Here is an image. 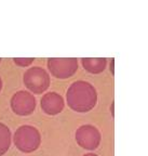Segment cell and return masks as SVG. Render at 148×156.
I'll list each match as a JSON object with an SVG mask.
<instances>
[{"label": "cell", "instance_id": "7", "mask_svg": "<svg viewBox=\"0 0 148 156\" xmlns=\"http://www.w3.org/2000/svg\"><path fill=\"white\" fill-rule=\"evenodd\" d=\"M41 110L46 115H57L63 111L64 108V100L61 95L56 92H49L41 98L40 101Z\"/></svg>", "mask_w": 148, "mask_h": 156}, {"label": "cell", "instance_id": "1", "mask_svg": "<svg viewBox=\"0 0 148 156\" xmlns=\"http://www.w3.org/2000/svg\"><path fill=\"white\" fill-rule=\"evenodd\" d=\"M68 106L78 113L89 112L96 105L97 93L90 83L83 80L75 81L66 92Z\"/></svg>", "mask_w": 148, "mask_h": 156}, {"label": "cell", "instance_id": "13", "mask_svg": "<svg viewBox=\"0 0 148 156\" xmlns=\"http://www.w3.org/2000/svg\"><path fill=\"white\" fill-rule=\"evenodd\" d=\"M0 62H1V58H0Z\"/></svg>", "mask_w": 148, "mask_h": 156}, {"label": "cell", "instance_id": "3", "mask_svg": "<svg viewBox=\"0 0 148 156\" xmlns=\"http://www.w3.org/2000/svg\"><path fill=\"white\" fill-rule=\"evenodd\" d=\"M24 85L32 92L40 94L44 92L50 86V76L46 69L35 66L25 72Z\"/></svg>", "mask_w": 148, "mask_h": 156}, {"label": "cell", "instance_id": "4", "mask_svg": "<svg viewBox=\"0 0 148 156\" xmlns=\"http://www.w3.org/2000/svg\"><path fill=\"white\" fill-rule=\"evenodd\" d=\"M48 68L54 77L66 79L77 72L78 60L76 58H51L48 60Z\"/></svg>", "mask_w": 148, "mask_h": 156}, {"label": "cell", "instance_id": "9", "mask_svg": "<svg viewBox=\"0 0 148 156\" xmlns=\"http://www.w3.org/2000/svg\"><path fill=\"white\" fill-rule=\"evenodd\" d=\"M11 145V131L5 124L0 122V156L7 153Z\"/></svg>", "mask_w": 148, "mask_h": 156}, {"label": "cell", "instance_id": "10", "mask_svg": "<svg viewBox=\"0 0 148 156\" xmlns=\"http://www.w3.org/2000/svg\"><path fill=\"white\" fill-rule=\"evenodd\" d=\"M13 61H14V63L16 64V65L25 67V66L30 65V64L35 61V58H14Z\"/></svg>", "mask_w": 148, "mask_h": 156}, {"label": "cell", "instance_id": "2", "mask_svg": "<svg viewBox=\"0 0 148 156\" xmlns=\"http://www.w3.org/2000/svg\"><path fill=\"white\" fill-rule=\"evenodd\" d=\"M14 144L21 152L32 153L41 143V134L37 128L29 125L21 126L14 133Z\"/></svg>", "mask_w": 148, "mask_h": 156}, {"label": "cell", "instance_id": "8", "mask_svg": "<svg viewBox=\"0 0 148 156\" xmlns=\"http://www.w3.org/2000/svg\"><path fill=\"white\" fill-rule=\"evenodd\" d=\"M81 62L85 71L91 74L102 73L107 65V58H83Z\"/></svg>", "mask_w": 148, "mask_h": 156}, {"label": "cell", "instance_id": "5", "mask_svg": "<svg viewBox=\"0 0 148 156\" xmlns=\"http://www.w3.org/2000/svg\"><path fill=\"white\" fill-rule=\"evenodd\" d=\"M101 132L92 125H83L76 131V141L81 147L89 151L97 149L101 143Z\"/></svg>", "mask_w": 148, "mask_h": 156}, {"label": "cell", "instance_id": "11", "mask_svg": "<svg viewBox=\"0 0 148 156\" xmlns=\"http://www.w3.org/2000/svg\"><path fill=\"white\" fill-rule=\"evenodd\" d=\"M83 156H98V155H96V154H92V153H89V154H85V155H83Z\"/></svg>", "mask_w": 148, "mask_h": 156}, {"label": "cell", "instance_id": "12", "mask_svg": "<svg viewBox=\"0 0 148 156\" xmlns=\"http://www.w3.org/2000/svg\"><path fill=\"white\" fill-rule=\"evenodd\" d=\"M2 89V81H1V78H0V91Z\"/></svg>", "mask_w": 148, "mask_h": 156}, {"label": "cell", "instance_id": "6", "mask_svg": "<svg viewBox=\"0 0 148 156\" xmlns=\"http://www.w3.org/2000/svg\"><path fill=\"white\" fill-rule=\"evenodd\" d=\"M10 104L12 111L16 115L27 116L32 114L36 108V98L32 93L22 90L13 94Z\"/></svg>", "mask_w": 148, "mask_h": 156}]
</instances>
